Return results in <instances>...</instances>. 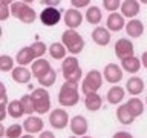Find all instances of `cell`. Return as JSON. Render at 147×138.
<instances>
[{
	"label": "cell",
	"mask_w": 147,
	"mask_h": 138,
	"mask_svg": "<svg viewBox=\"0 0 147 138\" xmlns=\"http://www.w3.org/2000/svg\"><path fill=\"white\" fill-rule=\"evenodd\" d=\"M32 100H34V106H35V112L38 115L48 114L51 109V95L46 91V87H38V89L32 91Z\"/></svg>",
	"instance_id": "8992f818"
},
{
	"label": "cell",
	"mask_w": 147,
	"mask_h": 138,
	"mask_svg": "<svg viewBox=\"0 0 147 138\" xmlns=\"http://www.w3.org/2000/svg\"><path fill=\"white\" fill-rule=\"evenodd\" d=\"M124 29H126V34L129 37H132V39H138V37H141L144 34V25H142V22L138 20V18H130V20L126 23Z\"/></svg>",
	"instance_id": "ac0fdd59"
},
{
	"label": "cell",
	"mask_w": 147,
	"mask_h": 138,
	"mask_svg": "<svg viewBox=\"0 0 147 138\" xmlns=\"http://www.w3.org/2000/svg\"><path fill=\"white\" fill-rule=\"evenodd\" d=\"M121 68L123 71H126L129 74H136L141 69V60L133 55H129L126 58H121Z\"/></svg>",
	"instance_id": "ffe728a7"
},
{
	"label": "cell",
	"mask_w": 147,
	"mask_h": 138,
	"mask_svg": "<svg viewBox=\"0 0 147 138\" xmlns=\"http://www.w3.org/2000/svg\"><path fill=\"white\" fill-rule=\"evenodd\" d=\"M124 26H126V20H124V16L121 12L113 11V12L109 14L107 20H106V28H107L110 32H118V31H121Z\"/></svg>",
	"instance_id": "5bb4252c"
},
{
	"label": "cell",
	"mask_w": 147,
	"mask_h": 138,
	"mask_svg": "<svg viewBox=\"0 0 147 138\" xmlns=\"http://www.w3.org/2000/svg\"><path fill=\"white\" fill-rule=\"evenodd\" d=\"M18 138H34V135H32V133H23V135L18 137Z\"/></svg>",
	"instance_id": "f6af8a7d"
},
{
	"label": "cell",
	"mask_w": 147,
	"mask_h": 138,
	"mask_svg": "<svg viewBox=\"0 0 147 138\" xmlns=\"http://www.w3.org/2000/svg\"><path fill=\"white\" fill-rule=\"evenodd\" d=\"M5 131H6V127L3 126V123L0 121V138H3L5 137Z\"/></svg>",
	"instance_id": "ee69618b"
},
{
	"label": "cell",
	"mask_w": 147,
	"mask_h": 138,
	"mask_svg": "<svg viewBox=\"0 0 147 138\" xmlns=\"http://www.w3.org/2000/svg\"><path fill=\"white\" fill-rule=\"evenodd\" d=\"M9 16H11V11H9V5H5L0 2V22L8 20Z\"/></svg>",
	"instance_id": "d590c367"
},
{
	"label": "cell",
	"mask_w": 147,
	"mask_h": 138,
	"mask_svg": "<svg viewBox=\"0 0 147 138\" xmlns=\"http://www.w3.org/2000/svg\"><path fill=\"white\" fill-rule=\"evenodd\" d=\"M0 2H2V3H5V5H11V3L14 2V0H0Z\"/></svg>",
	"instance_id": "bcb514c9"
},
{
	"label": "cell",
	"mask_w": 147,
	"mask_h": 138,
	"mask_svg": "<svg viewBox=\"0 0 147 138\" xmlns=\"http://www.w3.org/2000/svg\"><path fill=\"white\" fill-rule=\"evenodd\" d=\"M112 138H133V135L129 132H115Z\"/></svg>",
	"instance_id": "f35d334b"
},
{
	"label": "cell",
	"mask_w": 147,
	"mask_h": 138,
	"mask_svg": "<svg viewBox=\"0 0 147 138\" xmlns=\"http://www.w3.org/2000/svg\"><path fill=\"white\" fill-rule=\"evenodd\" d=\"M126 97V89L118 85H113L106 94V98H107L109 104H119Z\"/></svg>",
	"instance_id": "d6986e66"
},
{
	"label": "cell",
	"mask_w": 147,
	"mask_h": 138,
	"mask_svg": "<svg viewBox=\"0 0 147 138\" xmlns=\"http://www.w3.org/2000/svg\"><path fill=\"white\" fill-rule=\"evenodd\" d=\"M80 138H92V137H89V135L86 133V135H83V137H80Z\"/></svg>",
	"instance_id": "681fc988"
},
{
	"label": "cell",
	"mask_w": 147,
	"mask_h": 138,
	"mask_svg": "<svg viewBox=\"0 0 147 138\" xmlns=\"http://www.w3.org/2000/svg\"><path fill=\"white\" fill-rule=\"evenodd\" d=\"M23 131L26 133H32V135H35V133H40L43 131L45 127V121L41 120V117H37V115H28V118L23 121Z\"/></svg>",
	"instance_id": "8fae6325"
},
{
	"label": "cell",
	"mask_w": 147,
	"mask_h": 138,
	"mask_svg": "<svg viewBox=\"0 0 147 138\" xmlns=\"http://www.w3.org/2000/svg\"><path fill=\"white\" fill-rule=\"evenodd\" d=\"M135 52V48H133V43L129 39H119L117 40L115 43V55L121 60V58H126L129 55H133Z\"/></svg>",
	"instance_id": "4fadbf2b"
},
{
	"label": "cell",
	"mask_w": 147,
	"mask_h": 138,
	"mask_svg": "<svg viewBox=\"0 0 147 138\" xmlns=\"http://www.w3.org/2000/svg\"><path fill=\"white\" fill-rule=\"evenodd\" d=\"M103 6H104L106 11L113 12V11H117V9H119L121 0H103Z\"/></svg>",
	"instance_id": "e575fe53"
},
{
	"label": "cell",
	"mask_w": 147,
	"mask_h": 138,
	"mask_svg": "<svg viewBox=\"0 0 147 138\" xmlns=\"http://www.w3.org/2000/svg\"><path fill=\"white\" fill-rule=\"evenodd\" d=\"M20 103L23 106V110H25L26 115H32L35 112V106H34V100H32L31 94L29 95H23L20 98Z\"/></svg>",
	"instance_id": "4dcf8cb0"
},
{
	"label": "cell",
	"mask_w": 147,
	"mask_h": 138,
	"mask_svg": "<svg viewBox=\"0 0 147 138\" xmlns=\"http://www.w3.org/2000/svg\"><path fill=\"white\" fill-rule=\"evenodd\" d=\"M141 66H144L146 69H147V51L146 52H142V55H141Z\"/></svg>",
	"instance_id": "7bdbcfd3"
},
{
	"label": "cell",
	"mask_w": 147,
	"mask_h": 138,
	"mask_svg": "<svg viewBox=\"0 0 147 138\" xmlns=\"http://www.w3.org/2000/svg\"><path fill=\"white\" fill-rule=\"evenodd\" d=\"M8 117V112H6V104L0 103V121H3L5 118Z\"/></svg>",
	"instance_id": "ab89813d"
},
{
	"label": "cell",
	"mask_w": 147,
	"mask_h": 138,
	"mask_svg": "<svg viewBox=\"0 0 147 138\" xmlns=\"http://www.w3.org/2000/svg\"><path fill=\"white\" fill-rule=\"evenodd\" d=\"M0 103L8 104V94H6V86L0 81Z\"/></svg>",
	"instance_id": "74e56055"
},
{
	"label": "cell",
	"mask_w": 147,
	"mask_h": 138,
	"mask_svg": "<svg viewBox=\"0 0 147 138\" xmlns=\"http://www.w3.org/2000/svg\"><path fill=\"white\" fill-rule=\"evenodd\" d=\"M140 3H144V5H147V0H138Z\"/></svg>",
	"instance_id": "c3c4849f"
},
{
	"label": "cell",
	"mask_w": 147,
	"mask_h": 138,
	"mask_svg": "<svg viewBox=\"0 0 147 138\" xmlns=\"http://www.w3.org/2000/svg\"><path fill=\"white\" fill-rule=\"evenodd\" d=\"M126 106H127V109L130 110V114L135 118L142 115V112H144V109H146V104L142 103V100H140L138 97H132V98L126 103Z\"/></svg>",
	"instance_id": "d4e9b609"
},
{
	"label": "cell",
	"mask_w": 147,
	"mask_h": 138,
	"mask_svg": "<svg viewBox=\"0 0 147 138\" xmlns=\"http://www.w3.org/2000/svg\"><path fill=\"white\" fill-rule=\"evenodd\" d=\"M119 9H121V14L124 17L135 18L138 14H140L141 6H140V2H138V0H124V2H121Z\"/></svg>",
	"instance_id": "e0dca14e"
},
{
	"label": "cell",
	"mask_w": 147,
	"mask_h": 138,
	"mask_svg": "<svg viewBox=\"0 0 147 138\" xmlns=\"http://www.w3.org/2000/svg\"><path fill=\"white\" fill-rule=\"evenodd\" d=\"M23 2H25V3H29V5H31V3H34L35 0H23Z\"/></svg>",
	"instance_id": "7dc6e473"
},
{
	"label": "cell",
	"mask_w": 147,
	"mask_h": 138,
	"mask_svg": "<svg viewBox=\"0 0 147 138\" xmlns=\"http://www.w3.org/2000/svg\"><path fill=\"white\" fill-rule=\"evenodd\" d=\"M35 60V55L32 52L31 46H25V48L18 49V52L16 55V62L20 64V66H28Z\"/></svg>",
	"instance_id": "603a6c76"
},
{
	"label": "cell",
	"mask_w": 147,
	"mask_h": 138,
	"mask_svg": "<svg viewBox=\"0 0 147 138\" xmlns=\"http://www.w3.org/2000/svg\"><path fill=\"white\" fill-rule=\"evenodd\" d=\"M67 54V49L61 41H54L52 45L49 46V55L54 60H63Z\"/></svg>",
	"instance_id": "4316f807"
},
{
	"label": "cell",
	"mask_w": 147,
	"mask_h": 138,
	"mask_svg": "<svg viewBox=\"0 0 147 138\" xmlns=\"http://www.w3.org/2000/svg\"><path fill=\"white\" fill-rule=\"evenodd\" d=\"M83 18H84V16L81 14L80 9L71 8V9H67V11L64 12L63 22H64V25H66L69 29H77L78 26H81Z\"/></svg>",
	"instance_id": "30bf717a"
},
{
	"label": "cell",
	"mask_w": 147,
	"mask_h": 138,
	"mask_svg": "<svg viewBox=\"0 0 147 138\" xmlns=\"http://www.w3.org/2000/svg\"><path fill=\"white\" fill-rule=\"evenodd\" d=\"M101 18H103V12H101V9L98 6H89L86 11V20L87 23H90V25H100Z\"/></svg>",
	"instance_id": "f1b7e54d"
},
{
	"label": "cell",
	"mask_w": 147,
	"mask_h": 138,
	"mask_svg": "<svg viewBox=\"0 0 147 138\" xmlns=\"http://www.w3.org/2000/svg\"><path fill=\"white\" fill-rule=\"evenodd\" d=\"M46 6H58L60 3H61V0H41Z\"/></svg>",
	"instance_id": "b9f144b4"
},
{
	"label": "cell",
	"mask_w": 147,
	"mask_h": 138,
	"mask_svg": "<svg viewBox=\"0 0 147 138\" xmlns=\"http://www.w3.org/2000/svg\"><path fill=\"white\" fill-rule=\"evenodd\" d=\"M61 43L66 46L71 55H78L84 49V39L75 29H69V28L61 34Z\"/></svg>",
	"instance_id": "277c9868"
},
{
	"label": "cell",
	"mask_w": 147,
	"mask_h": 138,
	"mask_svg": "<svg viewBox=\"0 0 147 138\" xmlns=\"http://www.w3.org/2000/svg\"><path fill=\"white\" fill-rule=\"evenodd\" d=\"M37 80H38V85L41 87H51V86L55 85V81H57V72L51 68L49 71H46L43 75L38 77Z\"/></svg>",
	"instance_id": "f546056e"
},
{
	"label": "cell",
	"mask_w": 147,
	"mask_h": 138,
	"mask_svg": "<svg viewBox=\"0 0 147 138\" xmlns=\"http://www.w3.org/2000/svg\"><path fill=\"white\" fill-rule=\"evenodd\" d=\"M69 138H80V137H77V135H71Z\"/></svg>",
	"instance_id": "f907efd6"
},
{
	"label": "cell",
	"mask_w": 147,
	"mask_h": 138,
	"mask_svg": "<svg viewBox=\"0 0 147 138\" xmlns=\"http://www.w3.org/2000/svg\"><path fill=\"white\" fill-rule=\"evenodd\" d=\"M14 68V58L11 55H0V72H11Z\"/></svg>",
	"instance_id": "1f68e13d"
},
{
	"label": "cell",
	"mask_w": 147,
	"mask_h": 138,
	"mask_svg": "<svg viewBox=\"0 0 147 138\" xmlns=\"http://www.w3.org/2000/svg\"><path fill=\"white\" fill-rule=\"evenodd\" d=\"M52 68L49 64V62L46 58H35L34 62L31 63V72H32V77H35V78H38L41 77L46 71H49V69Z\"/></svg>",
	"instance_id": "44dd1931"
},
{
	"label": "cell",
	"mask_w": 147,
	"mask_h": 138,
	"mask_svg": "<svg viewBox=\"0 0 147 138\" xmlns=\"http://www.w3.org/2000/svg\"><path fill=\"white\" fill-rule=\"evenodd\" d=\"M103 78L107 83H119L123 80V68L117 63H109L104 66L103 71Z\"/></svg>",
	"instance_id": "9c48e42d"
},
{
	"label": "cell",
	"mask_w": 147,
	"mask_h": 138,
	"mask_svg": "<svg viewBox=\"0 0 147 138\" xmlns=\"http://www.w3.org/2000/svg\"><path fill=\"white\" fill-rule=\"evenodd\" d=\"M71 5H72V8L81 9V8L89 6V5H90V0H71Z\"/></svg>",
	"instance_id": "8d00e7d4"
},
{
	"label": "cell",
	"mask_w": 147,
	"mask_h": 138,
	"mask_svg": "<svg viewBox=\"0 0 147 138\" xmlns=\"http://www.w3.org/2000/svg\"><path fill=\"white\" fill-rule=\"evenodd\" d=\"M69 114L66 112L64 109L61 108H57V109H52L49 114V124L52 129H57V131H60V129H64L69 124Z\"/></svg>",
	"instance_id": "52a82bcc"
},
{
	"label": "cell",
	"mask_w": 147,
	"mask_h": 138,
	"mask_svg": "<svg viewBox=\"0 0 147 138\" xmlns=\"http://www.w3.org/2000/svg\"><path fill=\"white\" fill-rule=\"evenodd\" d=\"M0 39H2V26H0Z\"/></svg>",
	"instance_id": "816d5d0a"
},
{
	"label": "cell",
	"mask_w": 147,
	"mask_h": 138,
	"mask_svg": "<svg viewBox=\"0 0 147 138\" xmlns=\"http://www.w3.org/2000/svg\"><path fill=\"white\" fill-rule=\"evenodd\" d=\"M69 127H71L72 135L83 137V135H86V133H87L89 124H87V120L83 117V115H75L74 118L69 120Z\"/></svg>",
	"instance_id": "7c38bea8"
},
{
	"label": "cell",
	"mask_w": 147,
	"mask_h": 138,
	"mask_svg": "<svg viewBox=\"0 0 147 138\" xmlns=\"http://www.w3.org/2000/svg\"><path fill=\"white\" fill-rule=\"evenodd\" d=\"M31 49H32V52H34L35 58H40V57H43V55L46 54V51H48V46H46L45 41L37 40V41H34V43L31 45Z\"/></svg>",
	"instance_id": "836d02e7"
},
{
	"label": "cell",
	"mask_w": 147,
	"mask_h": 138,
	"mask_svg": "<svg viewBox=\"0 0 147 138\" xmlns=\"http://www.w3.org/2000/svg\"><path fill=\"white\" fill-rule=\"evenodd\" d=\"M101 106H103V98H101V95H98V92H92L84 97V108L87 110L96 112L101 109Z\"/></svg>",
	"instance_id": "7402d4cb"
},
{
	"label": "cell",
	"mask_w": 147,
	"mask_h": 138,
	"mask_svg": "<svg viewBox=\"0 0 147 138\" xmlns=\"http://www.w3.org/2000/svg\"><path fill=\"white\" fill-rule=\"evenodd\" d=\"M38 138H55V135H54V132H51V131H41L38 133Z\"/></svg>",
	"instance_id": "60d3db41"
},
{
	"label": "cell",
	"mask_w": 147,
	"mask_h": 138,
	"mask_svg": "<svg viewBox=\"0 0 147 138\" xmlns=\"http://www.w3.org/2000/svg\"><path fill=\"white\" fill-rule=\"evenodd\" d=\"M103 86V74L96 69H92L86 74L81 83V92L84 95L92 94V92H98V89Z\"/></svg>",
	"instance_id": "5b68a950"
},
{
	"label": "cell",
	"mask_w": 147,
	"mask_h": 138,
	"mask_svg": "<svg viewBox=\"0 0 147 138\" xmlns=\"http://www.w3.org/2000/svg\"><path fill=\"white\" fill-rule=\"evenodd\" d=\"M117 118H118L119 123H121V124H126V126L132 124L133 120H135V117L130 114V110L127 109L126 104H121V106L117 109Z\"/></svg>",
	"instance_id": "83f0119b"
},
{
	"label": "cell",
	"mask_w": 147,
	"mask_h": 138,
	"mask_svg": "<svg viewBox=\"0 0 147 138\" xmlns=\"http://www.w3.org/2000/svg\"><path fill=\"white\" fill-rule=\"evenodd\" d=\"M22 135H23V126L22 124H17V123L11 124V126L6 127V131H5V137L6 138H18Z\"/></svg>",
	"instance_id": "d6a6232c"
},
{
	"label": "cell",
	"mask_w": 147,
	"mask_h": 138,
	"mask_svg": "<svg viewBox=\"0 0 147 138\" xmlns=\"http://www.w3.org/2000/svg\"><path fill=\"white\" fill-rule=\"evenodd\" d=\"M80 101V91H78V83L64 81L58 92V103L63 108H72L78 104Z\"/></svg>",
	"instance_id": "6da1fadb"
},
{
	"label": "cell",
	"mask_w": 147,
	"mask_h": 138,
	"mask_svg": "<svg viewBox=\"0 0 147 138\" xmlns=\"http://www.w3.org/2000/svg\"><path fill=\"white\" fill-rule=\"evenodd\" d=\"M9 11H11L12 17L18 18L22 23H26V25L34 23L37 20V12L32 9L29 3H25L23 0L22 2H12L9 5Z\"/></svg>",
	"instance_id": "3957f363"
},
{
	"label": "cell",
	"mask_w": 147,
	"mask_h": 138,
	"mask_svg": "<svg viewBox=\"0 0 147 138\" xmlns=\"http://www.w3.org/2000/svg\"><path fill=\"white\" fill-rule=\"evenodd\" d=\"M144 104H146V106H147V97H146V103H144Z\"/></svg>",
	"instance_id": "f5cc1de1"
},
{
	"label": "cell",
	"mask_w": 147,
	"mask_h": 138,
	"mask_svg": "<svg viewBox=\"0 0 147 138\" xmlns=\"http://www.w3.org/2000/svg\"><path fill=\"white\" fill-rule=\"evenodd\" d=\"M61 71H63L64 81L78 83L83 78V71L75 55H69V57H64L61 60Z\"/></svg>",
	"instance_id": "7a4b0ae2"
},
{
	"label": "cell",
	"mask_w": 147,
	"mask_h": 138,
	"mask_svg": "<svg viewBox=\"0 0 147 138\" xmlns=\"http://www.w3.org/2000/svg\"><path fill=\"white\" fill-rule=\"evenodd\" d=\"M126 91L130 95H140L144 91V80L141 77H130L126 83Z\"/></svg>",
	"instance_id": "cb8c5ba5"
},
{
	"label": "cell",
	"mask_w": 147,
	"mask_h": 138,
	"mask_svg": "<svg viewBox=\"0 0 147 138\" xmlns=\"http://www.w3.org/2000/svg\"><path fill=\"white\" fill-rule=\"evenodd\" d=\"M11 75H12V80L16 83H18V85H28L32 78V72H31V69H28L26 66H20V64H18L17 68L16 66L12 68Z\"/></svg>",
	"instance_id": "2e32d148"
},
{
	"label": "cell",
	"mask_w": 147,
	"mask_h": 138,
	"mask_svg": "<svg viewBox=\"0 0 147 138\" xmlns=\"http://www.w3.org/2000/svg\"><path fill=\"white\" fill-rule=\"evenodd\" d=\"M6 112L11 118H22L25 115V110H23V106L20 103V100H12V101H8L6 104Z\"/></svg>",
	"instance_id": "484cf974"
},
{
	"label": "cell",
	"mask_w": 147,
	"mask_h": 138,
	"mask_svg": "<svg viewBox=\"0 0 147 138\" xmlns=\"http://www.w3.org/2000/svg\"><path fill=\"white\" fill-rule=\"evenodd\" d=\"M60 20H61V11L57 9V6H46L40 12V22L45 26H55Z\"/></svg>",
	"instance_id": "ba28073f"
},
{
	"label": "cell",
	"mask_w": 147,
	"mask_h": 138,
	"mask_svg": "<svg viewBox=\"0 0 147 138\" xmlns=\"http://www.w3.org/2000/svg\"><path fill=\"white\" fill-rule=\"evenodd\" d=\"M92 40L98 46H107L110 43V31L104 26L96 25L92 31Z\"/></svg>",
	"instance_id": "9a60e30c"
}]
</instances>
